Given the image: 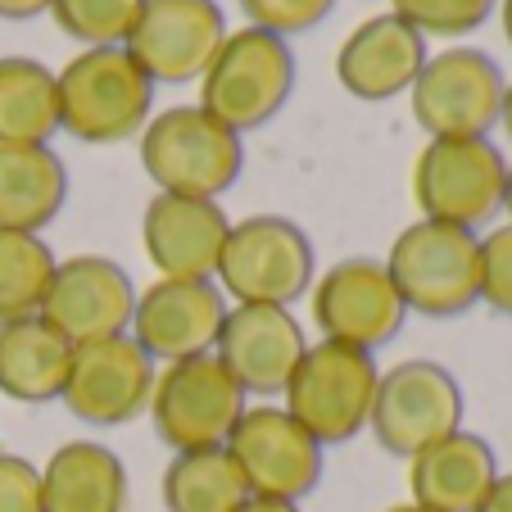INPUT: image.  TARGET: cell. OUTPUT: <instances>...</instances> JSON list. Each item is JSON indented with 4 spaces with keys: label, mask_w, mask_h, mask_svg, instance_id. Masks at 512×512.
Here are the masks:
<instances>
[{
    "label": "cell",
    "mask_w": 512,
    "mask_h": 512,
    "mask_svg": "<svg viewBox=\"0 0 512 512\" xmlns=\"http://www.w3.org/2000/svg\"><path fill=\"white\" fill-rule=\"evenodd\" d=\"M227 295L218 281H173L159 277L155 286L136 290V309L127 336L150 354V363H182L195 354H213L223 331Z\"/></svg>",
    "instance_id": "16"
},
{
    "label": "cell",
    "mask_w": 512,
    "mask_h": 512,
    "mask_svg": "<svg viewBox=\"0 0 512 512\" xmlns=\"http://www.w3.org/2000/svg\"><path fill=\"white\" fill-rule=\"evenodd\" d=\"M50 14V0H0V19L23 23V19H41Z\"/></svg>",
    "instance_id": "32"
},
{
    "label": "cell",
    "mask_w": 512,
    "mask_h": 512,
    "mask_svg": "<svg viewBox=\"0 0 512 512\" xmlns=\"http://www.w3.org/2000/svg\"><path fill=\"white\" fill-rule=\"evenodd\" d=\"M0 512H41V467L0 449Z\"/></svg>",
    "instance_id": "31"
},
{
    "label": "cell",
    "mask_w": 512,
    "mask_h": 512,
    "mask_svg": "<svg viewBox=\"0 0 512 512\" xmlns=\"http://www.w3.org/2000/svg\"><path fill=\"white\" fill-rule=\"evenodd\" d=\"M503 213H508V223H512V164H508V195H503Z\"/></svg>",
    "instance_id": "37"
},
{
    "label": "cell",
    "mask_w": 512,
    "mask_h": 512,
    "mask_svg": "<svg viewBox=\"0 0 512 512\" xmlns=\"http://www.w3.org/2000/svg\"><path fill=\"white\" fill-rule=\"evenodd\" d=\"M68 200V168L50 145H0V232H37Z\"/></svg>",
    "instance_id": "23"
},
{
    "label": "cell",
    "mask_w": 512,
    "mask_h": 512,
    "mask_svg": "<svg viewBox=\"0 0 512 512\" xmlns=\"http://www.w3.org/2000/svg\"><path fill=\"white\" fill-rule=\"evenodd\" d=\"M499 127L512 136V82L503 87V114H499Z\"/></svg>",
    "instance_id": "35"
},
{
    "label": "cell",
    "mask_w": 512,
    "mask_h": 512,
    "mask_svg": "<svg viewBox=\"0 0 512 512\" xmlns=\"http://www.w3.org/2000/svg\"><path fill=\"white\" fill-rule=\"evenodd\" d=\"M245 390L218 363V354H195L182 363H164L150 395V422L155 435L173 454L186 449H218L236 431L245 404Z\"/></svg>",
    "instance_id": "8"
},
{
    "label": "cell",
    "mask_w": 512,
    "mask_h": 512,
    "mask_svg": "<svg viewBox=\"0 0 512 512\" xmlns=\"http://www.w3.org/2000/svg\"><path fill=\"white\" fill-rule=\"evenodd\" d=\"M503 68L476 46H449L426 55L417 82L408 87L413 123L435 136H490L503 114Z\"/></svg>",
    "instance_id": "9"
},
{
    "label": "cell",
    "mask_w": 512,
    "mask_h": 512,
    "mask_svg": "<svg viewBox=\"0 0 512 512\" xmlns=\"http://www.w3.org/2000/svg\"><path fill=\"white\" fill-rule=\"evenodd\" d=\"M127 467L100 440H68L41 467V512H127Z\"/></svg>",
    "instance_id": "21"
},
{
    "label": "cell",
    "mask_w": 512,
    "mask_h": 512,
    "mask_svg": "<svg viewBox=\"0 0 512 512\" xmlns=\"http://www.w3.org/2000/svg\"><path fill=\"white\" fill-rule=\"evenodd\" d=\"M136 309V286L123 263L105 254H73L55 263L41 318L68 340V345H91V340L127 336Z\"/></svg>",
    "instance_id": "15"
},
{
    "label": "cell",
    "mask_w": 512,
    "mask_h": 512,
    "mask_svg": "<svg viewBox=\"0 0 512 512\" xmlns=\"http://www.w3.org/2000/svg\"><path fill=\"white\" fill-rule=\"evenodd\" d=\"M395 5V19H404L417 37H467L476 32L494 10H499V0H390Z\"/></svg>",
    "instance_id": "28"
},
{
    "label": "cell",
    "mask_w": 512,
    "mask_h": 512,
    "mask_svg": "<svg viewBox=\"0 0 512 512\" xmlns=\"http://www.w3.org/2000/svg\"><path fill=\"white\" fill-rule=\"evenodd\" d=\"M73 345L41 313L0 322V395L14 404H55L64 395Z\"/></svg>",
    "instance_id": "22"
},
{
    "label": "cell",
    "mask_w": 512,
    "mask_h": 512,
    "mask_svg": "<svg viewBox=\"0 0 512 512\" xmlns=\"http://www.w3.org/2000/svg\"><path fill=\"white\" fill-rule=\"evenodd\" d=\"M223 41L227 14L218 0H145L123 50L155 87H186L200 82Z\"/></svg>",
    "instance_id": "12"
},
{
    "label": "cell",
    "mask_w": 512,
    "mask_h": 512,
    "mask_svg": "<svg viewBox=\"0 0 512 512\" xmlns=\"http://www.w3.org/2000/svg\"><path fill=\"white\" fill-rule=\"evenodd\" d=\"M481 304L512 318V223L481 236Z\"/></svg>",
    "instance_id": "30"
},
{
    "label": "cell",
    "mask_w": 512,
    "mask_h": 512,
    "mask_svg": "<svg viewBox=\"0 0 512 512\" xmlns=\"http://www.w3.org/2000/svg\"><path fill=\"white\" fill-rule=\"evenodd\" d=\"M386 512H426V508H417V503H395V508H386Z\"/></svg>",
    "instance_id": "38"
},
{
    "label": "cell",
    "mask_w": 512,
    "mask_h": 512,
    "mask_svg": "<svg viewBox=\"0 0 512 512\" xmlns=\"http://www.w3.org/2000/svg\"><path fill=\"white\" fill-rule=\"evenodd\" d=\"M381 368L368 349L318 340L304 349L295 377L286 381V413L318 440L322 449L349 445L368 431L372 399H377Z\"/></svg>",
    "instance_id": "6"
},
{
    "label": "cell",
    "mask_w": 512,
    "mask_h": 512,
    "mask_svg": "<svg viewBox=\"0 0 512 512\" xmlns=\"http://www.w3.org/2000/svg\"><path fill=\"white\" fill-rule=\"evenodd\" d=\"M141 168L159 195L218 200L245 168V145L227 123L200 105H173L141 132Z\"/></svg>",
    "instance_id": "2"
},
{
    "label": "cell",
    "mask_w": 512,
    "mask_h": 512,
    "mask_svg": "<svg viewBox=\"0 0 512 512\" xmlns=\"http://www.w3.org/2000/svg\"><path fill=\"white\" fill-rule=\"evenodd\" d=\"M236 5L250 19V28H263L286 41V37H300V32L318 28L336 0H236Z\"/></svg>",
    "instance_id": "29"
},
{
    "label": "cell",
    "mask_w": 512,
    "mask_h": 512,
    "mask_svg": "<svg viewBox=\"0 0 512 512\" xmlns=\"http://www.w3.org/2000/svg\"><path fill=\"white\" fill-rule=\"evenodd\" d=\"M232 218L218 200H186V195H155L141 213V245L159 277L173 281H213Z\"/></svg>",
    "instance_id": "18"
},
{
    "label": "cell",
    "mask_w": 512,
    "mask_h": 512,
    "mask_svg": "<svg viewBox=\"0 0 512 512\" xmlns=\"http://www.w3.org/2000/svg\"><path fill=\"white\" fill-rule=\"evenodd\" d=\"M227 454L241 467L254 499L281 503H300L313 494L327 467V449L277 404L245 408L236 431L227 435Z\"/></svg>",
    "instance_id": "11"
},
{
    "label": "cell",
    "mask_w": 512,
    "mask_h": 512,
    "mask_svg": "<svg viewBox=\"0 0 512 512\" xmlns=\"http://www.w3.org/2000/svg\"><path fill=\"white\" fill-rule=\"evenodd\" d=\"M304 349H309V340H304L300 318L290 309H277V304H232L223 318V331L213 340L218 363L232 372L245 395L259 399H272L286 390Z\"/></svg>",
    "instance_id": "17"
},
{
    "label": "cell",
    "mask_w": 512,
    "mask_h": 512,
    "mask_svg": "<svg viewBox=\"0 0 512 512\" xmlns=\"http://www.w3.org/2000/svg\"><path fill=\"white\" fill-rule=\"evenodd\" d=\"M313 272H318V254L304 227L281 213H254L232 223L213 281L232 304L290 309L313 290Z\"/></svg>",
    "instance_id": "7"
},
{
    "label": "cell",
    "mask_w": 512,
    "mask_h": 512,
    "mask_svg": "<svg viewBox=\"0 0 512 512\" xmlns=\"http://www.w3.org/2000/svg\"><path fill=\"white\" fill-rule=\"evenodd\" d=\"M499 23H503V37L512 46V0H499Z\"/></svg>",
    "instance_id": "36"
},
{
    "label": "cell",
    "mask_w": 512,
    "mask_h": 512,
    "mask_svg": "<svg viewBox=\"0 0 512 512\" xmlns=\"http://www.w3.org/2000/svg\"><path fill=\"white\" fill-rule=\"evenodd\" d=\"M499 481V458L476 431H454L408 458V490L426 512H476Z\"/></svg>",
    "instance_id": "20"
},
{
    "label": "cell",
    "mask_w": 512,
    "mask_h": 512,
    "mask_svg": "<svg viewBox=\"0 0 512 512\" xmlns=\"http://www.w3.org/2000/svg\"><path fill=\"white\" fill-rule=\"evenodd\" d=\"M399 300L422 318H463L481 304V236L417 218L395 236L386 259Z\"/></svg>",
    "instance_id": "4"
},
{
    "label": "cell",
    "mask_w": 512,
    "mask_h": 512,
    "mask_svg": "<svg viewBox=\"0 0 512 512\" xmlns=\"http://www.w3.org/2000/svg\"><path fill=\"white\" fill-rule=\"evenodd\" d=\"M295 50L290 41L272 37L263 28L227 32L218 55L200 73V109H209L218 123H227L236 136L268 127L295 96Z\"/></svg>",
    "instance_id": "5"
},
{
    "label": "cell",
    "mask_w": 512,
    "mask_h": 512,
    "mask_svg": "<svg viewBox=\"0 0 512 512\" xmlns=\"http://www.w3.org/2000/svg\"><path fill=\"white\" fill-rule=\"evenodd\" d=\"M508 159L490 136H435L413 159V204L431 223L481 232L503 213Z\"/></svg>",
    "instance_id": "3"
},
{
    "label": "cell",
    "mask_w": 512,
    "mask_h": 512,
    "mask_svg": "<svg viewBox=\"0 0 512 512\" xmlns=\"http://www.w3.org/2000/svg\"><path fill=\"white\" fill-rule=\"evenodd\" d=\"M404 318L408 309L381 259L354 254V259L331 263L313 281V327L322 331V340L377 354L404 331Z\"/></svg>",
    "instance_id": "13"
},
{
    "label": "cell",
    "mask_w": 512,
    "mask_h": 512,
    "mask_svg": "<svg viewBox=\"0 0 512 512\" xmlns=\"http://www.w3.org/2000/svg\"><path fill=\"white\" fill-rule=\"evenodd\" d=\"M59 132L82 145H118L145 132L155 118V82L132 64L123 46L78 50L55 73Z\"/></svg>",
    "instance_id": "1"
},
{
    "label": "cell",
    "mask_w": 512,
    "mask_h": 512,
    "mask_svg": "<svg viewBox=\"0 0 512 512\" xmlns=\"http://www.w3.org/2000/svg\"><path fill=\"white\" fill-rule=\"evenodd\" d=\"M426 64V37H417L395 14H372L363 19L336 50V78L354 100H381L404 96L417 82Z\"/></svg>",
    "instance_id": "19"
},
{
    "label": "cell",
    "mask_w": 512,
    "mask_h": 512,
    "mask_svg": "<svg viewBox=\"0 0 512 512\" xmlns=\"http://www.w3.org/2000/svg\"><path fill=\"white\" fill-rule=\"evenodd\" d=\"M476 512H512V472H499V481L490 485Z\"/></svg>",
    "instance_id": "33"
},
{
    "label": "cell",
    "mask_w": 512,
    "mask_h": 512,
    "mask_svg": "<svg viewBox=\"0 0 512 512\" xmlns=\"http://www.w3.org/2000/svg\"><path fill=\"white\" fill-rule=\"evenodd\" d=\"M145 0H50V19L78 46H123Z\"/></svg>",
    "instance_id": "27"
},
{
    "label": "cell",
    "mask_w": 512,
    "mask_h": 512,
    "mask_svg": "<svg viewBox=\"0 0 512 512\" xmlns=\"http://www.w3.org/2000/svg\"><path fill=\"white\" fill-rule=\"evenodd\" d=\"M463 408V386L445 363L404 358L390 372H381L368 426L386 454L413 458L435 440L463 431Z\"/></svg>",
    "instance_id": "10"
},
{
    "label": "cell",
    "mask_w": 512,
    "mask_h": 512,
    "mask_svg": "<svg viewBox=\"0 0 512 512\" xmlns=\"http://www.w3.org/2000/svg\"><path fill=\"white\" fill-rule=\"evenodd\" d=\"M159 368L132 336H109L73 349L59 404L87 426H127L150 413Z\"/></svg>",
    "instance_id": "14"
},
{
    "label": "cell",
    "mask_w": 512,
    "mask_h": 512,
    "mask_svg": "<svg viewBox=\"0 0 512 512\" xmlns=\"http://www.w3.org/2000/svg\"><path fill=\"white\" fill-rule=\"evenodd\" d=\"M59 132V82L41 59H0V145H50Z\"/></svg>",
    "instance_id": "24"
},
{
    "label": "cell",
    "mask_w": 512,
    "mask_h": 512,
    "mask_svg": "<svg viewBox=\"0 0 512 512\" xmlns=\"http://www.w3.org/2000/svg\"><path fill=\"white\" fill-rule=\"evenodd\" d=\"M236 512H300V503H281V499H245Z\"/></svg>",
    "instance_id": "34"
},
{
    "label": "cell",
    "mask_w": 512,
    "mask_h": 512,
    "mask_svg": "<svg viewBox=\"0 0 512 512\" xmlns=\"http://www.w3.org/2000/svg\"><path fill=\"white\" fill-rule=\"evenodd\" d=\"M55 263V250L37 232H0V322L41 313Z\"/></svg>",
    "instance_id": "26"
},
{
    "label": "cell",
    "mask_w": 512,
    "mask_h": 512,
    "mask_svg": "<svg viewBox=\"0 0 512 512\" xmlns=\"http://www.w3.org/2000/svg\"><path fill=\"white\" fill-rule=\"evenodd\" d=\"M168 512H236L250 499V485H245L241 467L232 463L227 445L218 449H186L173 454V463L164 467V481H159Z\"/></svg>",
    "instance_id": "25"
}]
</instances>
